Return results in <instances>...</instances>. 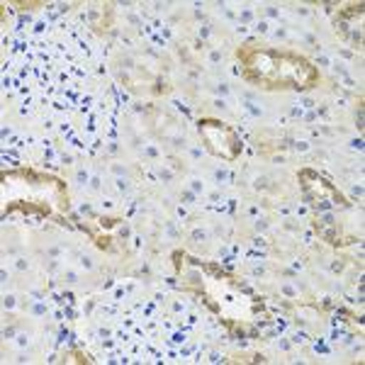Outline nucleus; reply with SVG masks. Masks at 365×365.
I'll return each mask as SVG.
<instances>
[{
  "instance_id": "nucleus-1",
  "label": "nucleus",
  "mask_w": 365,
  "mask_h": 365,
  "mask_svg": "<svg viewBox=\"0 0 365 365\" xmlns=\"http://www.w3.org/2000/svg\"><path fill=\"white\" fill-rule=\"evenodd\" d=\"M246 76L258 83L285 88V86H307L314 81V68L304 58L278 51H256L246 58Z\"/></svg>"
},
{
  "instance_id": "nucleus-2",
  "label": "nucleus",
  "mask_w": 365,
  "mask_h": 365,
  "mask_svg": "<svg viewBox=\"0 0 365 365\" xmlns=\"http://www.w3.org/2000/svg\"><path fill=\"white\" fill-rule=\"evenodd\" d=\"M200 134H202L205 144H207V149L212 151V154L225 156V158H234L239 154L237 134H234L229 127L222 125V122L205 120L202 125H200Z\"/></svg>"
}]
</instances>
